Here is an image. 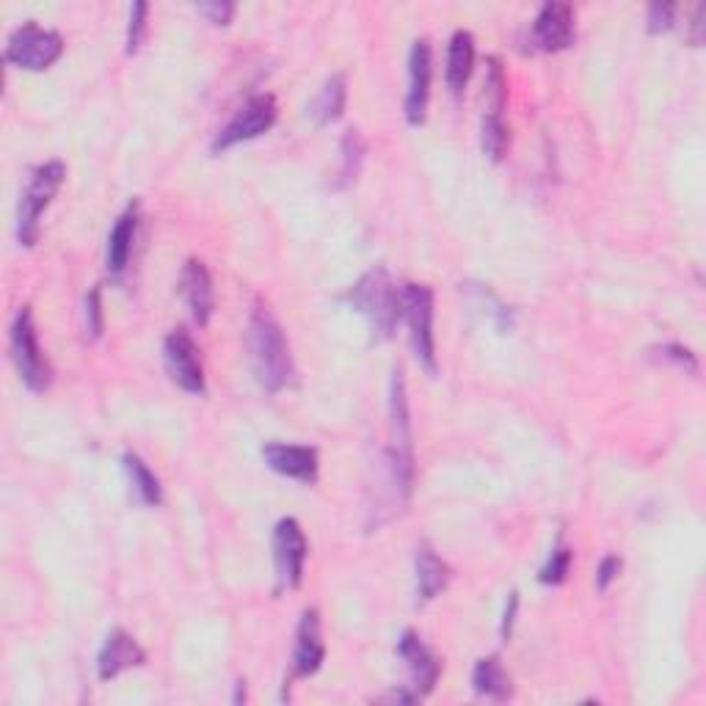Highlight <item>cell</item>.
Segmentation results:
<instances>
[{
	"label": "cell",
	"instance_id": "32",
	"mask_svg": "<svg viewBox=\"0 0 706 706\" xmlns=\"http://www.w3.org/2000/svg\"><path fill=\"white\" fill-rule=\"evenodd\" d=\"M516 610H519V593L510 591L508 593V604H505V613H503V626H499V635H503L505 643L510 641V632H514Z\"/></svg>",
	"mask_w": 706,
	"mask_h": 706
},
{
	"label": "cell",
	"instance_id": "33",
	"mask_svg": "<svg viewBox=\"0 0 706 706\" xmlns=\"http://www.w3.org/2000/svg\"><path fill=\"white\" fill-rule=\"evenodd\" d=\"M246 702V687H243V682H238V691H235V704Z\"/></svg>",
	"mask_w": 706,
	"mask_h": 706
},
{
	"label": "cell",
	"instance_id": "12",
	"mask_svg": "<svg viewBox=\"0 0 706 706\" xmlns=\"http://www.w3.org/2000/svg\"><path fill=\"white\" fill-rule=\"evenodd\" d=\"M431 42L428 39H414L409 50V92H405V122L409 125H422L428 116V97H431Z\"/></svg>",
	"mask_w": 706,
	"mask_h": 706
},
{
	"label": "cell",
	"instance_id": "31",
	"mask_svg": "<svg viewBox=\"0 0 706 706\" xmlns=\"http://www.w3.org/2000/svg\"><path fill=\"white\" fill-rule=\"evenodd\" d=\"M197 11L202 17H208L210 22H215V25H226L232 20V14H235V3H230V0H210V3H199Z\"/></svg>",
	"mask_w": 706,
	"mask_h": 706
},
{
	"label": "cell",
	"instance_id": "30",
	"mask_svg": "<svg viewBox=\"0 0 706 706\" xmlns=\"http://www.w3.org/2000/svg\"><path fill=\"white\" fill-rule=\"evenodd\" d=\"M621 569H624V560L619 555H604L602 563L597 569V588L599 591H608L615 580H619Z\"/></svg>",
	"mask_w": 706,
	"mask_h": 706
},
{
	"label": "cell",
	"instance_id": "21",
	"mask_svg": "<svg viewBox=\"0 0 706 706\" xmlns=\"http://www.w3.org/2000/svg\"><path fill=\"white\" fill-rule=\"evenodd\" d=\"M346 99H348V81L343 72H335L331 77H326L318 97H315L313 105H309V116H313V122L318 127L331 125V122L340 119L343 110H346Z\"/></svg>",
	"mask_w": 706,
	"mask_h": 706
},
{
	"label": "cell",
	"instance_id": "18",
	"mask_svg": "<svg viewBox=\"0 0 706 706\" xmlns=\"http://www.w3.org/2000/svg\"><path fill=\"white\" fill-rule=\"evenodd\" d=\"M414 575H417V599H420V602H431V599H436L450 582L447 563L433 552L431 544H420V547H417Z\"/></svg>",
	"mask_w": 706,
	"mask_h": 706
},
{
	"label": "cell",
	"instance_id": "5",
	"mask_svg": "<svg viewBox=\"0 0 706 706\" xmlns=\"http://www.w3.org/2000/svg\"><path fill=\"white\" fill-rule=\"evenodd\" d=\"M9 348L17 372H20V381L25 383L31 392H44V389L50 387V381H53V367H50L48 356H44L42 346H39L31 307L17 309L9 329Z\"/></svg>",
	"mask_w": 706,
	"mask_h": 706
},
{
	"label": "cell",
	"instance_id": "27",
	"mask_svg": "<svg viewBox=\"0 0 706 706\" xmlns=\"http://www.w3.org/2000/svg\"><path fill=\"white\" fill-rule=\"evenodd\" d=\"M83 307H86V329H88V335L99 337V335H103V326H105L103 291H99V285H94L92 291L86 293V302H83Z\"/></svg>",
	"mask_w": 706,
	"mask_h": 706
},
{
	"label": "cell",
	"instance_id": "10",
	"mask_svg": "<svg viewBox=\"0 0 706 706\" xmlns=\"http://www.w3.org/2000/svg\"><path fill=\"white\" fill-rule=\"evenodd\" d=\"M571 44H575V9L560 0H547L530 25V50L560 53Z\"/></svg>",
	"mask_w": 706,
	"mask_h": 706
},
{
	"label": "cell",
	"instance_id": "2",
	"mask_svg": "<svg viewBox=\"0 0 706 706\" xmlns=\"http://www.w3.org/2000/svg\"><path fill=\"white\" fill-rule=\"evenodd\" d=\"M348 307L370 324L376 340H389L400 324V287L383 265H376L346 293Z\"/></svg>",
	"mask_w": 706,
	"mask_h": 706
},
{
	"label": "cell",
	"instance_id": "28",
	"mask_svg": "<svg viewBox=\"0 0 706 706\" xmlns=\"http://www.w3.org/2000/svg\"><path fill=\"white\" fill-rule=\"evenodd\" d=\"M676 22V6L674 3H652L646 9V28L649 33H665L671 31Z\"/></svg>",
	"mask_w": 706,
	"mask_h": 706
},
{
	"label": "cell",
	"instance_id": "17",
	"mask_svg": "<svg viewBox=\"0 0 706 706\" xmlns=\"http://www.w3.org/2000/svg\"><path fill=\"white\" fill-rule=\"evenodd\" d=\"M138 230V204L130 202L125 208V213L116 219L114 230L108 235V252H105V265H108L110 276H119L122 271L130 263L133 241H136Z\"/></svg>",
	"mask_w": 706,
	"mask_h": 706
},
{
	"label": "cell",
	"instance_id": "14",
	"mask_svg": "<svg viewBox=\"0 0 706 706\" xmlns=\"http://www.w3.org/2000/svg\"><path fill=\"white\" fill-rule=\"evenodd\" d=\"M263 461L280 475L293 477L302 483L318 481L320 459L318 450L307 447V444H285V442H268L263 444Z\"/></svg>",
	"mask_w": 706,
	"mask_h": 706
},
{
	"label": "cell",
	"instance_id": "4",
	"mask_svg": "<svg viewBox=\"0 0 706 706\" xmlns=\"http://www.w3.org/2000/svg\"><path fill=\"white\" fill-rule=\"evenodd\" d=\"M66 180V166L61 160H48V164L36 166L28 180L25 191L20 197V208H17V241L20 246L31 249L39 241V219L44 210L50 208L53 197Z\"/></svg>",
	"mask_w": 706,
	"mask_h": 706
},
{
	"label": "cell",
	"instance_id": "15",
	"mask_svg": "<svg viewBox=\"0 0 706 706\" xmlns=\"http://www.w3.org/2000/svg\"><path fill=\"white\" fill-rule=\"evenodd\" d=\"M180 296L186 307L191 309L193 320L199 326H208L215 309V293H213V276H210L208 265L202 260L191 257L186 260L180 271Z\"/></svg>",
	"mask_w": 706,
	"mask_h": 706
},
{
	"label": "cell",
	"instance_id": "1",
	"mask_svg": "<svg viewBox=\"0 0 706 706\" xmlns=\"http://www.w3.org/2000/svg\"><path fill=\"white\" fill-rule=\"evenodd\" d=\"M246 346H249V359H252V370L257 376L260 387L265 392L276 394L285 387H291L293 376H296V367H293L291 346H287V337L282 331L280 320L271 315L268 307L257 304L249 315V329H246Z\"/></svg>",
	"mask_w": 706,
	"mask_h": 706
},
{
	"label": "cell",
	"instance_id": "11",
	"mask_svg": "<svg viewBox=\"0 0 706 706\" xmlns=\"http://www.w3.org/2000/svg\"><path fill=\"white\" fill-rule=\"evenodd\" d=\"M394 652H398V657L405 663V671H409L411 685L405 687V691L414 698H425L428 693H433L439 676H442V663H439L436 654L422 643V637L417 635L414 630H405L403 635L398 637Z\"/></svg>",
	"mask_w": 706,
	"mask_h": 706
},
{
	"label": "cell",
	"instance_id": "24",
	"mask_svg": "<svg viewBox=\"0 0 706 706\" xmlns=\"http://www.w3.org/2000/svg\"><path fill=\"white\" fill-rule=\"evenodd\" d=\"M340 149H343V169H340V180H337V188H346L351 186L356 177H359L367 147L365 141H361L359 130H346V136H343L340 141Z\"/></svg>",
	"mask_w": 706,
	"mask_h": 706
},
{
	"label": "cell",
	"instance_id": "3",
	"mask_svg": "<svg viewBox=\"0 0 706 706\" xmlns=\"http://www.w3.org/2000/svg\"><path fill=\"white\" fill-rule=\"evenodd\" d=\"M436 304H433V291L420 282H405L400 287V324H405L411 340V351L417 361L425 367L431 376L439 372L436 361V337H433V315H436Z\"/></svg>",
	"mask_w": 706,
	"mask_h": 706
},
{
	"label": "cell",
	"instance_id": "8",
	"mask_svg": "<svg viewBox=\"0 0 706 706\" xmlns=\"http://www.w3.org/2000/svg\"><path fill=\"white\" fill-rule=\"evenodd\" d=\"M276 116H280V108H276L274 94H254V97L226 122L224 130L215 136L213 152H226V149L238 147V144L260 138L263 133H268L271 127L276 125Z\"/></svg>",
	"mask_w": 706,
	"mask_h": 706
},
{
	"label": "cell",
	"instance_id": "6",
	"mask_svg": "<svg viewBox=\"0 0 706 706\" xmlns=\"http://www.w3.org/2000/svg\"><path fill=\"white\" fill-rule=\"evenodd\" d=\"M61 53H64L61 33L42 28L36 20H28L11 31L3 55L9 64L20 66V70L42 72L53 66L61 59Z\"/></svg>",
	"mask_w": 706,
	"mask_h": 706
},
{
	"label": "cell",
	"instance_id": "9",
	"mask_svg": "<svg viewBox=\"0 0 706 706\" xmlns=\"http://www.w3.org/2000/svg\"><path fill=\"white\" fill-rule=\"evenodd\" d=\"M164 359L171 381L191 394L204 392V367L197 343L186 329H175L164 340Z\"/></svg>",
	"mask_w": 706,
	"mask_h": 706
},
{
	"label": "cell",
	"instance_id": "19",
	"mask_svg": "<svg viewBox=\"0 0 706 706\" xmlns=\"http://www.w3.org/2000/svg\"><path fill=\"white\" fill-rule=\"evenodd\" d=\"M472 66H475V36L470 31H455L453 39L447 44V86L453 94L464 92L466 81L472 75Z\"/></svg>",
	"mask_w": 706,
	"mask_h": 706
},
{
	"label": "cell",
	"instance_id": "20",
	"mask_svg": "<svg viewBox=\"0 0 706 706\" xmlns=\"http://www.w3.org/2000/svg\"><path fill=\"white\" fill-rule=\"evenodd\" d=\"M472 687L477 696H486L492 702H508L514 696V685H510L508 671L503 668V660L497 654L492 657H481L472 671Z\"/></svg>",
	"mask_w": 706,
	"mask_h": 706
},
{
	"label": "cell",
	"instance_id": "29",
	"mask_svg": "<svg viewBox=\"0 0 706 706\" xmlns=\"http://www.w3.org/2000/svg\"><path fill=\"white\" fill-rule=\"evenodd\" d=\"M657 354H660V359L671 361V365H676V367H682L685 372H693V376L698 372V359H696V354L691 351V348L676 346V343H668V346H660Z\"/></svg>",
	"mask_w": 706,
	"mask_h": 706
},
{
	"label": "cell",
	"instance_id": "16",
	"mask_svg": "<svg viewBox=\"0 0 706 706\" xmlns=\"http://www.w3.org/2000/svg\"><path fill=\"white\" fill-rule=\"evenodd\" d=\"M147 663V652L138 646L136 637L125 630H110L103 649L97 654L99 682H110L130 668H141Z\"/></svg>",
	"mask_w": 706,
	"mask_h": 706
},
{
	"label": "cell",
	"instance_id": "7",
	"mask_svg": "<svg viewBox=\"0 0 706 706\" xmlns=\"http://www.w3.org/2000/svg\"><path fill=\"white\" fill-rule=\"evenodd\" d=\"M309 544L302 525L296 519H280L274 527V566H276V593L293 591L304 582Z\"/></svg>",
	"mask_w": 706,
	"mask_h": 706
},
{
	"label": "cell",
	"instance_id": "22",
	"mask_svg": "<svg viewBox=\"0 0 706 706\" xmlns=\"http://www.w3.org/2000/svg\"><path fill=\"white\" fill-rule=\"evenodd\" d=\"M122 466H125L127 483H130V492L133 497H136V503L149 505V508L164 503V488H160L158 475L149 470L147 461H144L141 455L125 453L122 455Z\"/></svg>",
	"mask_w": 706,
	"mask_h": 706
},
{
	"label": "cell",
	"instance_id": "23",
	"mask_svg": "<svg viewBox=\"0 0 706 706\" xmlns=\"http://www.w3.org/2000/svg\"><path fill=\"white\" fill-rule=\"evenodd\" d=\"M510 144V130L508 122H505V110H488L483 108V119H481V147L494 164L505 158Z\"/></svg>",
	"mask_w": 706,
	"mask_h": 706
},
{
	"label": "cell",
	"instance_id": "26",
	"mask_svg": "<svg viewBox=\"0 0 706 706\" xmlns=\"http://www.w3.org/2000/svg\"><path fill=\"white\" fill-rule=\"evenodd\" d=\"M147 14L149 6L144 0L130 6V20H127V39H125V53L136 55L141 48L144 36H147Z\"/></svg>",
	"mask_w": 706,
	"mask_h": 706
},
{
	"label": "cell",
	"instance_id": "13",
	"mask_svg": "<svg viewBox=\"0 0 706 706\" xmlns=\"http://www.w3.org/2000/svg\"><path fill=\"white\" fill-rule=\"evenodd\" d=\"M326 660V646L324 637H320V615L315 608H307L302 613V621H298L296 630V649H293V668L287 682L296 679H309L320 671ZM285 682V685H287Z\"/></svg>",
	"mask_w": 706,
	"mask_h": 706
},
{
	"label": "cell",
	"instance_id": "25",
	"mask_svg": "<svg viewBox=\"0 0 706 706\" xmlns=\"http://www.w3.org/2000/svg\"><path fill=\"white\" fill-rule=\"evenodd\" d=\"M571 560H575L571 549L566 547V544H558V547L549 552L547 563L541 566V571H538V582H541V586H560V582H566V577H569V569H571Z\"/></svg>",
	"mask_w": 706,
	"mask_h": 706
}]
</instances>
